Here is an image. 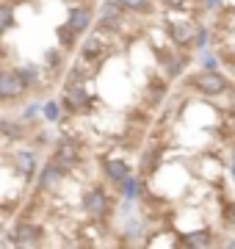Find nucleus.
I'll return each mask as SVG.
<instances>
[{
  "label": "nucleus",
  "mask_w": 235,
  "mask_h": 249,
  "mask_svg": "<svg viewBox=\"0 0 235 249\" xmlns=\"http://www.w3.org/2000/svg\"><path fill=\"white\" fill-rule=\"evenodd\" d=\"M78 160H81V152H78V144L72 142H61L58 147H55L53 152V163L58 166L61 172L72 169V166H78Z\"/></svg>",
  "instance_id": "2"
},
{
  "label": "nucleus",
  "mask_w": 235,
  "mask_h": 249,
  "mask_svg": "<svg viewBox=\"0 0 235 249\" xmlns=\"http://www.w3.org/2000/svg\"><path fill=\"white\" fill-rule=\"evenodd\" d=\"M122 0H105L102 6H100V22H117L122 17Z\"/></svg>",
  "instance_id": "10"
},
{
  "label": "nucleus",
  "mask_w": 235,
  "mask_h": 249,
  "mask_svg": "<svg viewBox=\"0 0 235 249\" xmlns=\"http://www.w3.org/2000/svg\"><path fill=\"white\" fill-rule=\"evenodd\" d=\"M14 166L22 178H34V172H36V155L31 150H17L14 152Z\"/></svg>",
  "instance_id": "8"
},
{
  "label": "nucleus",
  "mask_w": 235,
  "mask_h": 249,
  "mask_svg": "<svg viewBox=\"0 0 235 249\" xmlns=\"http://www.w3.org/2000/svg\"><path fill=\"white\" fill-rule=\"evenodd\" d=\"M83 211H86L91 219H102V216L108 213V196L102 194L100 188L86 191V196H83Z\"/></svg>",
  "instance_id": "3"
},
{
  "label": "nucleus",
  "mask_w": 235,
  "mask_h": 249,
  "mask_svg": "<svg viewBox=\"0 0 235 249\" xmlns=\"http://www.w3.org/2000/svg\"><path fill=\"white\" fill-rule=\"evenodd\" d=\"M17 75H19V80L25 83V89H31V86H36L39 83V70L36 67H31V64H28V67H19Z\"/></svg>",
  "instance_id": "16"
},
{
  "label": "nucleus",
  "mask_w": 235,
  "mask_h": 249,
  "mask_svg": "<svg viewBox=\"0 0 235 249\" xmlns=\"http://www.w3.org/2000/svg\"><path fill=\"white\" fill-rule=\"evenodd\" d=\"M166 3H169V6H180L183 0H166Z\"/></svg>",
  "instance_id": "24"
},
{
  "label": "nucleus",
  "mask_w": 235,
  "mask_h": 249,
  "mask_svg": "<svg viewBox=\"0 0 235 249\" xmlns=\"http://www.w3.org/2000/svg\"><path fill=\"white\" fill-rule=\"evenodd\" d=\"M208 232H199V235H191V238H188V244H191V247H205V244H208Z\"/></svg>",
  "instance_id": "21"
},
{
  "label": "nucleus",
  "mask_w": 235,
  "mask_h": 249,
  "mask_svg": "<svg viewBox=\"0 0 235 249\" xmlns=\"http://www.w3.org/2000/svg\"><path fill=\"white\" fill-rule=\"evenodd\" d=\"M36 111H39V106H28L25 108V119H28V116H36Z\"/></svg>",
  "instance_id": "23"
},
{
  "label": "nucleus",
  "mask_w": 235,
  "mask_h": 249,
  "mask_svg": "<svg viewBox=\"0 0 235 249\" xmlns=\"http://www.w3.org/2000/svg\"><path fill=\"white\" fill-rule=\"evenodd\" d=\"M25 83L19 80L17 70H0V103H11L25 94Z\"/></svg>",
  "instance_id": "1"
},
{
  "label": "nucleus",
  "mask_w": 235,
  "mask_h": 249,
  "mask_svg": "<svg viewBox=\"0 0 235 249\" xmlns=\"http://www.w3.org/2000/svg\"><path fill=\"white\" fill-rule=\"evenodd\" d=\"M47 64H50V67H53V64H61V53H58V50H50V53H47Z\"/></svg>",
  "instance_id": "22"
},
{
  "label": "nucleus",
  "mask_w": 235,
  "mask_h": 249,
  "mask_svg": "<svg viewBox=\"0 0 235 249\" xmlns=\"http://www.w3.org/2000/svg\"><path fill=\"white\" fill-rule=\"evenodd\" d=\"M105 175H108L114 183H122V180L130 175V169H127L125 160H108V163H105Z\"/></svg>",
  "instance_id": "12"
},
{
  "label": "nucleus",
  "mask_w": 235,
  "mask_h": 249,
  "mask_svg": "<svg viewBox=\"0 0 235 249\" xmlns=\"http://www.w3.org/2000/svg\"><path fill=\"white\" fill-rule=\"evenodd\" d=\"M58 36H61V42H64L67 47L75 45V31H72L69 25H61V28H58Z\"/></svg>",
  "instance_id": "20"
},
{
  "label": "nucleus",
  "mask_w": 235,
  "mask_h": 249,
  "mask_svg": "<svg viewBox=\"0 0 235 249\" xmlns=\"http://www.w3.org/2000/svg\"><path fill=\"white\" fill-rule=\"evenodd\" d=\"M0 133H6L9 139H14V142H19V139L25 136V130H22V124L11 122V119H0Z\"/></svg>",
  "instance_id": "15"
},
{
  "label": "nucleus",
  "mask_w": 235,
  "mask_h": 249,
  "mask_svg": "<svg viewBox=\"0 0 235 249\" xmlns=\"http://www.w3.org/2000/svg\"><path fill=\"white\" fill-rule=\"evenodd\" d=\"M194 86L199 91H205V94H218V91L224 89V78L218 72H199L197 78H194Z\"/></svg>",
  "instance_id": "5"
},
{
  "label": "nucleus",
  "mask_w": 235,
  "mask_h": 249,
  "mask_svg": "<svg viewBox=\"0 0 235 249\" xmlns=\"http://www.w3.org/2000/svg\"><path fill=\"white\" fill-rule=\"evenodd\" d=\"M61 175H64V172L55 166L53 160H50V163H45V166H42V172H39V188H42V191H53V188H58Z\"/></svg>",
  "instance_id": "7"
},
{
  "label": "nucleus",
  "mask_w": 235,
  "mask_h": 249,
  "mask_svg": "<svg viewBox=\"0 0 235 249\" xmlns=\"http://www.w3.org/2000/svg\"><path fill=\"white\" fill-rule=\"evenodd\" d=\"M14 25V6L11 3H0V36Z\"/></svg>",
  "instance_id": "14"
},
{
  "label": "nucleus",
  "mask_w": 235,
  "mask_h": 249,
  "mask_svg": "<svg viewBox=\"0 0 235 249\" xmlns=\"http://www.w3.org/2000/svg\"><path fill=\"white\" fill-rule=\"evenodd\" d=\"M122 191H125V196H138V180L127 175V178L122 180Z\"/></svg>",
  "instance_id": "18"
},
{
  "label": "nucleus",
  "mask_w": 235,
  "mask_h": 249,
  "mask_svg": "<svg viewBox=\"0 0 235 249\" xmlns=\"http://www.w3.org/2000/svg\"><path fill=\"white\" fill-rule=\"evenodd\" d=\"M58 116H61V108H58V103H55V100H50V103L45 106V119H47V122H55Z\"/></svg>",
  "instance_id": "19"
},
{
  "label": "nucleus",
  "mask_w": 235,
  "mask_h": 249,
  "mask_svg": "<svg viewBox=\"0 0 235 249\" xmlns=\"http://www.w3.org/2000/svg\"><path fill=\"white\" fill-rule=\"evenodd\" d=\"M208 6H210V9H216V6H218V0H208Z\"/></svg>",
  "instance_id": "25"
},
{
  "label": "nucleus",
  "mask_w": 235,
  "mask_h": 249,
  "mask_svg": "<svg viewBox=\"0 0 235 249\" xmlns=\"http://www.w3.org/2000/svg\"><path fill=\"white\" fill-rule=\"evenodd\" d=\"M39 238H42V230L34 222H19L11 232V244H19V247H34L39 244Z\"/></svg>",
  "instance_id": "4"
},
{
  "label": "nucleus",
  "mask_w": 235,
  "mask_h": 249,
  "mask_svg": "<svg viewBox=\"0 0 235 249\" xmlns=\"http://www.w3.org/2000/svg\"><path fill=\"white\" fill-rule=\"evenodd\" d=\"M81 53H83V61H94V58H100V55H102V42H100V36H89V39L83 42Z\"/></svg>",
  "instance_id": "11"
},
{
  "label": "nucleus",
  "mask_w": 235,
  "mask_h": 249,
  "mask_svg": "<svg viewBox=\"0 0 235 249\" xmlns=\"http://www.w3.org/2000/svg\"><path fill=\"white\" fill-rule=\"evenodd\" d=\"M122 9L125 11H147L150 9V0H122Z\"/></svg>",
  "instance_id": "17"
},
{
  "label": "nucleus",
  "mask_w": 235,
  "mask_h": 249,
  "mask_svg": "<svg viewBox=\"0 0 235 249\" xmlns=\"http://www.w3.org/2000/svg\"><path fill=\"white\" fill-rule=\"evenodd\" d=\"M194 31H197V28L191 25V22H180V25H174L172 28V36H174V42H180V45H188L191 39H194Z\"/></svg>",
  "instance_id": "13"
},
{
  "label": "nucleus",
  "mask_w": 235,
  "mask_h": 249,
  "mask_svg": "<svg viewBox=\"0 0 235 249\" xmlns=\"http://www.w3.org/2000/svg\"><path fill=\"white\" fill-rule=\"evenodd\" d=\"M67 25L72 28L75 34H83V31H89L91 25V11L86 6H78V9L69 11V19H67Z\"/></svg>",
  "instance_id": "9"
},
{
  "label": "nucleus",
  "mask_w": 235,
  "mask_h": 249,
  "mask_svg": "<svg viewBox=\"0 0 235 249\" xmlns=\"http://www.w3.org/2000/svg\"><path fill=\"white\" fill-rule=\"evenodd\" d=\"M64 106L69 108V111H81V108L89 106V94L83 89V83H67V100H64Z\"/></svg>",
  "instance_id": "6"
}]
</instances>
